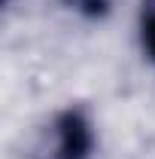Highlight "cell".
Wrapping results in <instances>:
<instances>
[{"label": "cell", "mask_w": 155, "mask_h": 159, "mask_svg": "<svg viewBox=\"0 0 155 159\" xmlns=\"http://www.w3.org/2000/svg\"><path fill=\"white\" fill-rule=\"evenodd\" d=\"M94 125L82 107H67L55 113L52 125L37 147V159H91Z\"/></svg>", "instance_id": "cell-1"}, {"label": "cell", "mask_w": 155, "mask_h": 159, "mask_svg": "<svg viewBox=\"0 0 155 159\" xmlns=\"http://www.w3.org/2000/svg\"><path fill=\"white\" fill-rule=\"evenodd\" d=\"M140 43L146 58L155 64V0H140Z\"/></svg>", "instance_id": "cell-2"}, {"label": "cell", "mask_w": 155, "mask_h": 159, "mask_svg": "<svg viewBox=\"0 0 155 159\" xmlns=\"http://www.w3.org/2000/svg\"><path fill=\"white\" fill-rule=\"evenodd\" d=\"M67 3L73 9H79L82 16H88V19H100L110 9V0H67Z\"/></svg>", "instance_id": "cell-3"}]
</instances>
